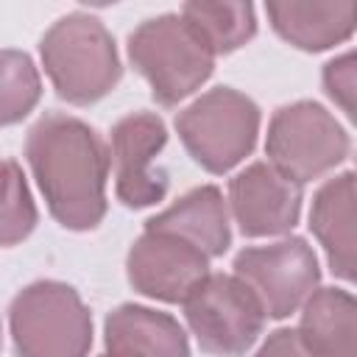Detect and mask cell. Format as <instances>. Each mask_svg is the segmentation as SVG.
Here are the masks:
<instances>
[{"instance_id": "cell-1", "label": "cell", "mask_w": 357, "mask_h": 357, "mask_svg": "<svg viewBox=\"0 0 357 357\" xmlns=\"http://www.w3.org/2000/svg\"><path fill=\"white\" fill-rule=\"evenodd\" d=\"M25 156L61 226L81 231L103 220L109 153L95 128L73 114L47 112L31 126Z\"/></svg>"}, {"instance_id": "cell-2", "label": "cell", "mask_w": 357, "mask_h": 357, "mask_svg": "<svg viewBox=\"0 0 357 357\" xmlns=\"http://www.w3.org/2000/svg\"><path fill=\"white\" fill-rule=\"evenodd\" d=\"M39 50L47 78L70 103H92L109 95L123 73L114 36L86 11L56 20L42 36Z\"/></svg>"}, {"instance_id": "cell-3", "label": "cell", "mask_w": 357, "mask_h": 357, "mask_svg": "<svg viewBox=\"0 0 357 357\" xmlns=\"http://www.w3.org/2000/svg\"><path fill=\"white\" fill-rule=\"evenodd\" d=\"M128 56L162 106L195 92L215 64V53L181 14H159L139 22L128 36Z\"/></svg>"}, {"instance_id": "cell-4", "label": "cell", "mask_w": 357, "mask_h": 357, "mask_svg": "<svg viewBox=\"0 0 357 357\" xmlns=\"http://www.w3.org/2000/svg\"><path fill=\"white\" fill-rule=\"evenodd\" d=\"M17 357H86L92 318L81 296L61 282H33L8 310Z\"/></svg>"}, {"instance_id": "cell-5", "label": "cell", "mask_w": 357, "mask_h": 357, "mask_svg": "<svg viewBox=\"0 0 357 357\" xmlns=\"http://www.w3.org/2000/svg\"><path fill=\"white\" fill-rule=\"evenodd\" d=\"M176 131L201 167L226 173L251 153L259 131V109L248 95L215 86L178 112Z\"/></svg>"}, {"instance_id": "cell-6", "label": "cell", "mask_w": 357, "mask_h": 357, "mask_svg": "<svg viewBox=\"0 0 357 357\" xmlns=\"http://www.w3.org/2000/svg\"><path fill=\"white\" fill-rule=\"evenodd\" d=\"M265 151L282 176L304 184L346 159L349 134L321 103L296 100L273 112Z\"/></svg>"}, {"instance_id": "cell-7", "label": "cell", "mask_w": 357, "mask_h": 357, "mask_svg": "<svg viewBox=\"0 0 357 357\" xmlns=\"http://www.w3.org/2000/svg\"><path fill=\"white\" fill-rule=\"evenodd\" d=\"M184 315L198 343L209 354H245L265 324V312L254 293L229 273H209L187 298Z\"/></svg>"}, {"instance_id": "cell-8", "label": "cell", "mask_w": 357, "mask_h": 357, "mask_svg": "<svg viewBox=\"0 0 357 357\" xmlns=\"http://www.w3.org/2000/svg\"><path fill=\"white\" fill-rule=\"evenodd\" d=\"M234 276L254 293L262 312L284 318L296 312L318 284V259L301 237L243 248L234 257Z\"/></svg>"}, {"instance_id": "cell-9", "label": "cell", "mask_w": 357, "mask_h": 357, "mask_svg": "<svg viewBox=\"0 0 357 357\" xmlns=\"http://www.w3.org/2000/svg\"><path fill=\"white\" fill-rule=\"evenodd\" d=\"M167 131L153 112H131L112 128L114 190L126 206H151L167 192V173L153 167Z\"/></svg>"}, {"instance_id": "cell-10", "label": "cell", "mask_w": 357, "mask_h": 357, "mask_svg": "<svg viewBox=\"0 0 357 357\" xmlns=\"http://www.w3.org/2000/svg\"><path fill=\"white\" fill-rule=\"evenodd\" d=\"M206 259L209 257L195 245L173 234L145 229L128 251V279L134 290L151 298L184 301L209 276Z\"/></svg>"}, {"instance_id": "cell-11", "label": "cell", "mask_w": 357, "mask_h": 357, "mask_svg": "<svg viewBox=\"0 0 357 357\" xmlns=\"http://www.w3.org/2000/svg\"><path fill=\"white\" fill-rule=\"evenodd\" d=\"M229 204L243 234H282L298 220L301 184L282 176L271 162H254L231 178Z\"/></svg>"}, {"instance_id": "cell-12", "label": "cell", "mask_w": 357, "mask_h": 357, "mask_svg": "<svg viewBox=\"0 0 357 357\" xmlns=\"http://www.w3.org/2000/svg\"><path fill=\"white\" fill-rule=\"evenodd\" d=\"M109 357H190L187 335L176 318L139 304H123L106 318Z\"/></svg>"}, {"instance_id": "cell-13", "label": "cell", "mask_w": 357, "mask_h": 357, "mask_svg": "<svg viewBox=\"0 0 357 357\" xmlns=\"http://www.w3.org/2000/svg\"><path fill=\"white\" fill-rule=\"evenodd\" d=\"M151 231L173 234L190 245H195L206 257H218L229 248V209L218 187H195L184 192L176 204L145 223Z\"/></svg>"}, {"instance_id": "cell-14", "label": "cell", "mask_w": 357, "mask_h": 357, "mask_svg": "<svg viewBox=\"0 0 357 357\" xmlns=\"http://www.w3.org/2000/svg\"><path fill=\"white\" fill-rule=\"evenodd\" d=\"M298 337L312 357H357V301L340 287H321L304 301Z\"/></svg>"}, {"instance_id": "cell-15", "label": "cell", "mask_w": 357, "mask_h": 357, "mask_svg": "<svg viewBox=\"0 0 357 357\" xmlns=\"http://www.w3.org/2000/svg\"><path fill=\"white\" fill-rule=\"evenodd\" d=\"M268 17L273 28L293 45L304 50H324L351 36L357 22V3H296V0H271Z\"/></svg>"}, {"instance_id": "cell-16", "label": "cell", "mask_w": 357, "mask_h": 357, "mask_svg": "<svg viewBox=\"0 0 357 357\" xmlns=\"http://www.w3.org/2000/svg\"><path fill=\"white\" fill-rule=\"evenodd\" d=\"M310 226L321 240L332 271L354 279V173L329 178L312 198Z\"/></svg>"}, {"instance_id": "cell-17", "label": "cell", "mask_w": 357, "mask_h": 357, "mask_svg": "<svg viewBox=\"0 0 357 357\" xmlns=\"http://www.w3.org/2000/svg\"><path fill=\"white\" fill-rule=\"evenodd\" d=\"M181 17L198 31V36L209 45L212 53H229L248 42L257 31L254 6L251 3H206L192 0L184 3Z\"/></svg>"}, {"instance_id": "cell-18", "label": "cell", "mask_w": 357, "mask_h": 357, "mask_svg": "<svg viewBox=\"0 0 357 357\" xmlns=\"http://www.w3.org/2000/svg\"><path fill=\"white\" fill-rule=\"evenodd\" d=\"M42 81L28 53L0 50V126L22 120L39 100Z\"/></svg>"}, {"instance_id": "cell-19", "label": "cell", "mask_w": 357, "mask_h": 357, "mask_svg": "<svg viewBox=\"0 0 357 357\" xmlns=\"http://www.w3.org/2000/svg\"><path fill=\"white\" fill-rule=\"evenodd\" d=\"M36 226V204L31 198L22 167L0 159V245L25 240Z\"/></svg>"}, {"instance_id": "cell-20", "label": "cell", "mask_w": 357, "mask_h": 357, "mask_svg": "<svg viewBox=\"0 0 357 357\" xmlns=\"http://www.w3.org/2000/svg\"><path fill=\"white\" fill-rule=\"evenodd\" d=\"M324 86L343 106V112L354 117V53H343L324 67Z\"/></svg>"}, {"instance_id": "cell-21", "label": "cell", "mask_w": 357, "mask_h": 357, "mask_svg": "<svg viewBox=\"0 0 357 357\" xmlns=\"http://www.w3.org/2000/svg\"><path fill=\"white\" fill-rule=\"evenodd\" d=\"M257 357H312L296 329H276L268 335Z\"/></svg>"}, {"instance_id": "cell-22", "label": "cell", "mask_w": 357, "mask_h": 357, "mask_svg": "<svg viewBox=\"0 0 357 357\" xmlns=\"http://www.w3.org/2000/svg\"><path fill=\"white\" fill-rule=\"evenodd\" d=\"M100 357H109V354H100Z\"/></svg>"}]
</instances>
